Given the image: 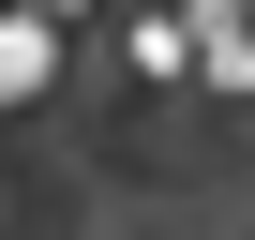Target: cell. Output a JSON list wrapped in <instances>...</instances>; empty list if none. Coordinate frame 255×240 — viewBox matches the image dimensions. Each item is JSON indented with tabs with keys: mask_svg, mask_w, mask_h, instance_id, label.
<instances>
[{
	"mask_svg": "<svg viewBox=\"0 0 255 240\" xmlns=\"http://www.w3.org/2000/svg\"><path fill=\"white\" fill-rule=\"evenodd\" d=\"M120 60H135V75L165 90V75L195 60V15H180V0H135V15H120Z\"/></svg>",
	"mask_w": 255,
	"mask_h": 240,
	"instance_id": "cell-1",
	"label": "cell"
}]
</instances>
